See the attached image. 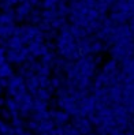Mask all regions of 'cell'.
I'll return each mask as SVG.
<instances>
[{
    "label": "cell",
    "mask_w": 134,
    "mask_h": 135,
    "mask_svg": "<svg viewBox=\"0 0 134 135\" xmlns=\"http://www.w3.org/2000/svg\"><path fill=\"white\" fill-rule=\"evenodd\" d=\"M12 75L11 66L7 61H4L3 64H0V79H7Z\"/></svg>",
    "instance_id": "cell-1"
},
{
    "label": "cell",
    "mask_w": 134,
    "mask_h": 135,
    "mask_svg": "<svg viewBox=\"0 0 134 135\" xmlns=\"http://www.w3.org/2000/svg\"><path fill=\"white\" fill-rule=\"evenodd\" d=\"M30 12V3L29 2H22L21 6L17 8V17L18 18H23Z\"/></svg>",
    "instance_id": "cell-2"
}]
</instances>
